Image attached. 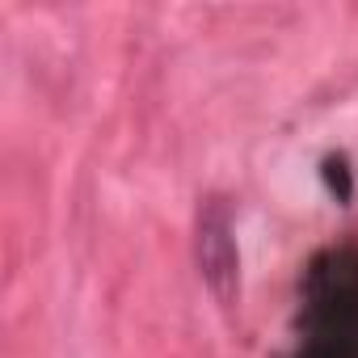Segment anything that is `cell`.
<instances>
[{
    "mask_svg": "<svg viewBox=\"0 0 358 358\" xmlns=\"http://www.w3.org/2000/svg\"><path fill=\"white\" fill-rule=\"evenodd\" d=\"M199 262H203V278L211 282V291L220 299H232L236 287V249H232V224L228 211L220 203H211L199 220Z\"/></svg>",
    "mask_w": 358,
    "mask_h": 358,
    "instance_id": "obj_1",
    "label": "cell"
}]
</instances>
